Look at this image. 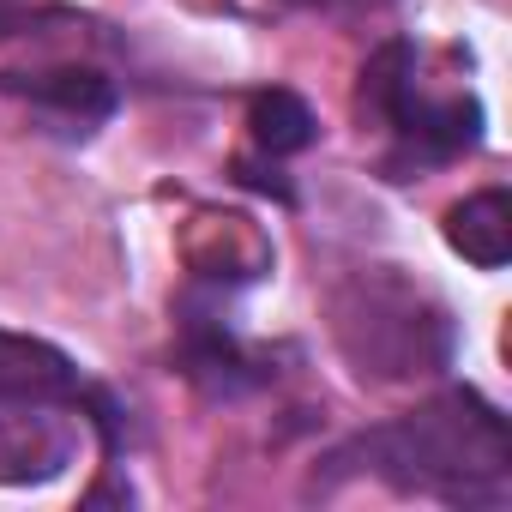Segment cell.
Here are the masks:
<instances>
[{"mask_svg": "<svg viewBox=\"0 0 512 512\" xmlns=\"http://www.w3.org/2000/svg\"><path fill=\"white\" fill-rule=\"evenodd\" d=\"M356 458H368V470H380L386 482L440 494L452 506L506 494V422L470 392L374 428L368 440H356Z\"/></svg>", "mask_w": 512, "mask_h": 512, "instance_id": "1", "label": "cell"}, {"mask_svg": "<svg viewBox=\"0 0 512 512\" xmlns=\"http://www.w3.org/2000/svg\"><path fill=\"white\" fill-rule=\"evenodd\" d=\"M338 350L362 380H416L452 362V320L446 308L392 266L356 272L332 296Z\"/></svg>", "mask_w": 512, "mask_h": 512, "instance_id": "2", "label": "cell"}, {"mask_svg": "<svg viewBox=\"0 0 512 512\" xmlns=\"http://www.w3.org/2000/svg\"><path fill=\"white\" fill-rule=\"evenodd\" d=\"M73 392H79V368L67 350L25 338V332H0V404L43 410V404L73 398Z\"/></svg>", "mask_w": 512, "mask_h": 512, "instance_id": "3", "label": "cell"}, {"mask_svg": "<svg viewBox=\"0 0 512 512\" xmlns=\"http://www.w3.org/2000/svg\"><path fill=\"white\" fill-rule=\"evenodd\" d=\"M446 247L458 260H470L476 272H500L512 260V199L500 187L470 193L464 205L446 211Z\"/></svg>", "mask_w": 512, "mask_h": 512, "instance_id": "4", "label": "cell"}, {"mask_svg": "<svg viewBox=\"0 0 512 512\" xmlns=\"http://www.w3.org/2000/svg\"><path fill=\"white\" fill-rule=\"evenodd\" d=\"M73 458V434L55 416H7L0 422V482H49Z\"/></svg>", "mask_w": 512, "mask_h": 512, "instance_id": "5", "label": "cell"}, {"mask_svg": "<svg viewBox=\"0 0 512 512\" xmlns=\"http://www.w3.org/2000/svg\"><path fill=\"white\" fill-rule=\"evenodd\" d=\"M25 97H31L37 109L61 115L67 127H79V133H91L97 121H109V115H115V91H109V79H103V73H91V67L37 73V79L25 85Z\"/></svg>", "mask_w": 512, "mask_h": 512, "instance_id": "6", "label": "cell"}, {"mask_svg": "<svg viewBox=\"0 0 512 512\" xmlns=\"http://www.w3.org/2000/svg\"><path fill=\"white\" fill-rule=\"evenodd\" d=\"M247 127H253V145H260L266 157H296V151H308L320 139V121H314V109L296 91H260Z\"/></svg>", "mask_w": 512, "mask_h": 512, "instance_id": "7", "label": "cell"}, {"mask_svg": "<svg viewBox=\"0 0 512 512\" xmlns=\"http://www.w3.org/2000/svg\"><path fill=\"white\" fill-rule=\"evenodd\" d=\"M410 49L404 43H386L368 67H362V109L380 115V121H398L410 109Z\"/></svg>", "mask_w": 512, "mask_h": 512, "instance_id": "8", "label": "cell"}, {"mask_svg": "<svg viewBox=\"0 0 512 512\" xmlns=\"http://www.w3.org/2000/svg\"><path fill=\"white\" fill-rule=\"evenodd\" d=\"M25 25V7H19V0H0V37H13Z\"/></svg>", "mask_w": 512, "mask_h": 512, "instance_id": "9", "label": "cell"}]
</instances>
